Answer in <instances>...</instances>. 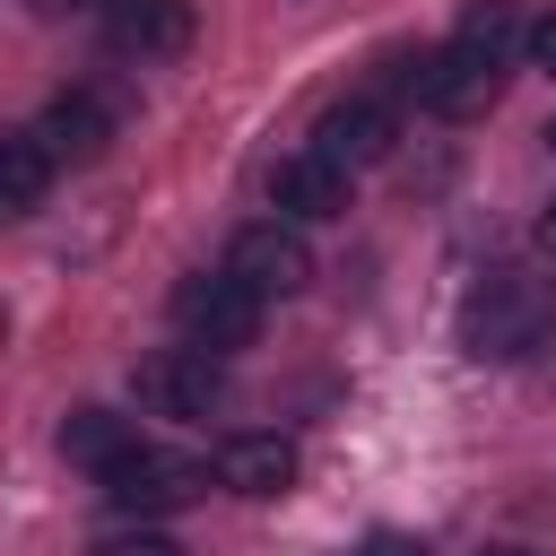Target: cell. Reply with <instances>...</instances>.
Returning a JSON list of instances; mask_svg holds the SVG:
<instances>
[{
	"label": "cell",
	"instance_id": "cell-15",
	"mask_svg": "<svg viewBox=\"0 0 556 556\" xmlns=\"http://www.w3.org/2000/svg\"><path fill=\"white\" fill-rule=\"evenodd\" d=\"M96 556H182V547H174L165 530H122V539H104Z\"/></svg>",
	"mask_w": 556,
	"mask_h": 556
},
{
	"label": "cell",
	"instance_id": "cell-10",
	"mask_svg": "<svg viewBox=\"0 0 556 556\" xmlns=\"http://www.w3.org/2000/svg\"><path fill=\"white\" fill-rule=\"evenodd\" d=\"M35 139L52 148V165H87V156H104L113 122H104V104H96V96H52V104L35 113Z\"/></svg>",
	"mask_w": 556,
	"mask_h": 556
},
{
	"label": "cell",
	"instance_id": "cell-12",
	"mask_svg": "<svg viewBox=\"0 0 556 556\" xmlns=\"http://www.w3.org/2000/svg\"><path fill=\"white\" fill-rule=\"evenodd\" d=\"M113 43L139 52V61H165V52L191 43V9L182 0H122L113 9Z\"/></svg>",
	"mask_w": 556,
	"mask_h": 556
},
{
	"label": "cell",
	"instance_id": "cell-21",
	"mask_svg": "<svg viewBox=\"0 0 556 556\" xmlns=\"http://www.w3.org/2000/svg\"><path fill=\"white\" fill-rule=\"evenodd\" d=\"M113 9H122V0H113Z\"/></svg>",
	"mask_w": 556,
	"mask_h": 556
},
{
	"label": "cell",
	"instance_id": "cell-6",
	"mask_svg": "<svg viewBox=\"0 0 556 556\" xmlns=\"http://www.w3.org/2000/svg\"><path fill=\"white\" fill-rule=\"evenodd\" d=\"M130 391H139L148 417H208V400H217V356L165 348V356H148V365L130 374Z\"/></svg>",
	"mask_w": 556,
	"mask_h": 556
},
{
	"label": "cell",
	"instance_id": "cell-16",
	"mask_svg": "<svg viewBox=\"0 0 556 556\" xmlns=\"http://www.w3.org/2000/svg\"><path fill=\"white\" fill-rule=\"evenodd\" d=\"M356 556H426V539H408V530H374Z\"/></svg>",
	"mask_w": 556,
	"mask_h": 556
},
{
	"label": "cell",
	"instance_id": "cell-2",
	"mask_svg": "<svg viewBox=\"0 0 556 556\" xmlns=\"http://www.w3.org/2000/svg\"><path fill=\"white\" fill-rule=\"evenodd\" d=\"M174 321H182V339H191L200 356H235V348H252V330H261V295H252L243 278H226V269H200V278L174 287Z\"/></svg>",
	"mask_w": 556,
	"mask_h": 556
},
{
	"label": "cell",
	"instance_id": "cell-19",
	"mask_svg": "<svg viewBox=\"0 0 556 556\" xmlns=\"http://www.w3.org/2000/svg\"><path fill=\"white\" fill-rule=\"evenodd\" d=\"M486 556H521V547H486Z\"/></svg>",
	"mask_w": 556,
	"mask_h": 556
},
{
	"label": "cell",
	"instance_id": "cell-5",
	"mask_svg": "<svg viewBox=\"0 0 556 556\" xmlns=\"http://www.w3.org/2000/svg\"><path fill=\"white\" fill-rule=\"evenodd\" d=\"M208 486V460H191V452H130L122 469H104V504H122V513H174V504H191Z\"/></svg>",
	"mask_w": 556,
	"mask_h": 556
},
{
	"label": "cell",
	"instance_id": "cell-1",
	"mask_svg": "<svg viewBox=\"0 0 556 556\" xmlns=\"http://www.w3.org/2000/svg\"><path fill=\"white\" fill-rule=\"evenodd\" d=\"M460 339H469V356H530V348L547 339V295H539L521 269H495V278L469 287Z\"/></svg>",
	"mask_w": 556,
	"mask_h": 556
},
{
	"label": "cell",
	"instance_id": "cell-8",
	"mask_svg": "<svg viewBox=\"0 0 556 556\" xmlns=\"http://www.w3.org/2000/svg\"><path fill=\"white\" fill-rule=\"evenodd\" d=\"M391 139H400V122H391V104H374V96H356V104H330L321 113V130H313V148L330 156V165H382L391 156Z\"/></svg>",
	"mask_w": 556,
	"mask_h": 556
},
{
	"label": "cell",
	"instance_id": "cell-4",
	"mask_svg": "<svg viewBox=\"0 0 556 556\" xmlns=\"http://www.w3.org/2000/svg\"><path fill=\"white\" fill-rule=\"evenodd\" d=\"M226 278H243L261 304H269V295H295V287H313V243H304L295 226L261 217V226H243V235L226 243Z\"/></svg>",
	"mask_w": 556,
	"mask_h": 556
},
{
	"label": "cell",
	"instance_id": "cell-13",
	"mask_svg": "<svg viewBox=\"0 0 556 556\" xmlns=\"http://www.w3.org/2000/svg\"><path fill=\"white\" fill-rule=\"evenodd\" d=\"M43 182H52V148H43L35 130H9V139H0V208L26 217V208L43 200Z\"/></svg>",
	"mask_w": 556,
	"mask_h": 556
},
{
	"label": "cell",
	"instance_id": "cell-17",
	"mask_svg": "<svg viewBox=\"0 0 556 556\" xmlns=\"http://www.w3.org/2000/svg\"><path fill=\"white\" fill-rule=\"evenodd\" d=\"M530 61L556 78V17H539V26H530Z\"/></svg>",
	"mask_w": 556,
	"mask_h": 556
},
{
	"label": "cell",
	"instance_id": "cell-20",
	"mask_svg": "<svg viewBox=\"0 0 556 556\" xmlns=\"http://www.w3.org/2000/svg\"><path fill=\"white\" fill-rule=\"evenodd\" d=\"M547 148H556V122H547Z\"/></svg>",
	"mask_w": 556,
	"mask_h": 556
},
{
	"label": "cell",
	"instance_id": "cell-14",
	"mask_svg": "<svg viewBox=\"0 0 556 556\" xmlns=\"http://www.w3.org/2000/svg\"><path fill=\"white\" fill-rule=\"evenodd\" d=\"M460 43H478V52L513 61V43H530V26H521V9H513V0H469V17H460Z\"/></svg>",
	"mask_w": 556,
	"mask_h": 556
},
{
	"label": "cell",
	"instance_id": "cell-3",
	"mask_svg": "<svg viewBox=\"0 0 556 556\" xmlns=\"http://www.w3.org/2000/svg\"><path fill=\"white\" fill-rule=\"evenodd\" d=\"M408 87H417V104H426V113H443V122H469V113H486V104H495V87H504V61L452 35L443 52H426V61L408 70Z\"/></svg>",
	"mask_w": 556,
	"mask_h": 556
},
{
	"label": "cell",
	"instance_id": "cell-11",
	"mask_svg": "<svg viewBox=\"0 0 556 556\" xmlns=\"http://www.w3.org/2000/svg\"><path fill=\"white\" fill-rule=\"evenodd\" d=\"M61 452H70L78 469L104 478V469H122V460L139 452V426L113 417V408H70V417H61Z\"/></svg>",
	"mask_w": 556,
	"mask_h": 556
},
{
	"label": "cell",
	"instance_id": "cell-9",
	"mask_svg": "<svg viewBox=\"0 0 556 556\" xmlns=\"http://www.w3.org/2000/svg\"><path fill=\"white\" fill-rule=\"evenodd\" d=\"M217 486H235V495H287L295 486V443L287 434H235L217 452Z\"/></svg>",
	"mask_w": 556,
	"mask_h": 556
},
{
	"label": "cell",
	"instance_id": "cell-7",
	"mask_svg": "<svg viewBox=\"0 0 556 556\" xmlns=\"http://www.w3.org/2000/svg\"><path fill=\"white\" fill-rule=\"evenodd\" d=\"M269 208L278 217H339L348 208V165H330L321 148H295L269 165Z\"/></svg>",
	"mask_w": 556,
	"mask_h": 556
},
{
	"label": "cell",
	"instance_id": "cell-18",
	"mask_svg": "<svg viewBox=\"0 0 556 556\" xmlns=\"http://www.w3.org/2000/svg\"><path fill=\"white\" fill-rule=\"evenodd\" d=\"M539 235H547V252H556V208H547V217H539Z\"/></svg>",
	"mask_w": 556,
	"mask_h": 556
}]
</instances>
